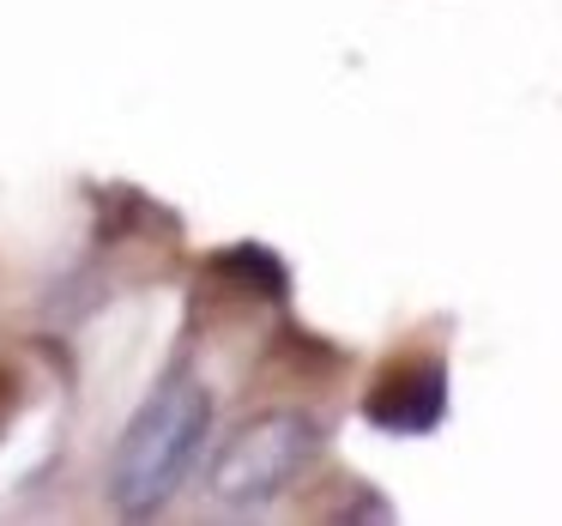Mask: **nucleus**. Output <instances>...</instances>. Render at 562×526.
Masks as SVG:
<instances>
[{
	"label": "nucleus",
	"mask_w": 562,
	"mask_h": 526,
	"mask_svg": "<svg viewBox=\"0 0 562 526\" xmlns=\"http://www.w3.org/2000/svg\"><path fill=\"white\" fill-rule=\"evenodd\" d=\"M212 429V400L200 381H164L134 417L110 460V490L122 514H158L194 472L200 448Z\"/></svg>",
	"instance_id": "1"
},
{
	"label": "nucleus",
	"mask_w": 562,
	"mask_h": 526,
	"mask_svg": "<svg viewBox=\"0 0 562 526\" xmlns=\"http://www.w3.org/2000/svg\"><path fill=\"white\" fill-rule=\"evenodd\" d=\"M321 436L303 412H267L243 424L212 460V496L224 508H260L272 502L308 460H315Z\"/></svg>",
	"instance_id": "2"
},
{
	"label": "nucleus",
	"mask_w": 562,
	"mask_h": 526,
	"mask_svg": "<svg viewBox=\"0 0 562 526\" xmlns=\"http://www.w3.org/2000/svg\"><path fill=\"white\" fill-rule=\"evenodd\" d=\"M441 412H448V376H441V363H412L369 393V424L393 429V436H429L441 424Z\"/></svg>",
	"instance_id": "3"
},
{
	"label": "nucleus",
	"mask_w": 562,
	"mask_h": 526,
	"mask_svg": "<svg viewBox=\"0 0 562 526\" xmlns=\"http://www.w3.org/2000/svg\"><path fill=\"white\" fill-rule=\"evenodd\" d=\"M231 272H243L248 284H260V296H284V267L267 255V248H236L231 260H224Z\"/></svg>",
	"instance_id": "4"
}]
</instances>
